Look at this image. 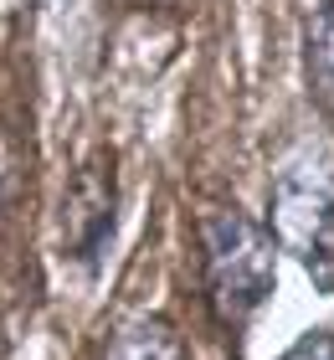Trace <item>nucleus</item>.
Masks as SVG:
<instances>
[{
	"label": "nucleus",
	"mask_w": 334,
	"mask_h": 360,
	"mask_svg": "<svg viewBox=\"0 0 334 360\" xmlns=\"http://www.w3.org/2000/svg\"><path fill=\"white\" fill-rule=\"evenodd\" d=\"M195 248H200V288H206L211 319L242 340L278 283L273 232L237 201H211L195 217Z\"/></svg>",
	"instance_id": "f257e3e1"
},
{
	"label": "nucleus",
	"mask_w": 334,
	"mask_h": 360,
	"mask_svg": "<svg viewBox=\"0 0 334 360\" xmlns=\"http://www.w3.org/2000/svg\"><path fill=\"white\" fill-rule=\"evenodd\" d=\"M267 232L319 293H334V134H304L267 186Z\"/></svg>",
	"instance_id": "f03ea898"
},
{
	"label": "nucleus",
	"mask_w": 334,
	"mask_h": 360,
	"mask_svg": "<svg viewBox=\"0 0 334 360\" xmlns=\"http://www.w3.org/2000/svg\"><path fill=\"white\" fill-rule=\"evenodd\" d=\"M113 232H119V160H113V150H93L88 160L72 165L57 195L52 242L67 268L93 273L103 263Z\"/></svg>",
	"instance_id": "7ed1b4c3"
},
{
	"label": "nucleus",
	"mask_w": 334,
	"mask_h": 360,
	"mask_svg": "<svg viewBox=\"0 0 334 360\" xmlns=\"http://www.w3.org/2000/svg\"><path fill=\"white\" fill-rule=\"evenodd\" d=\"M103 360H186V335L165 314H129L103 340Z\"/></svg>",
	"instance_id": "20e7f679"
},
{
	"label": "nucleus",
	"mask_w": 334,
	"mask_h": 360,
	"mask_svg": "<svg viewBox=\"0 0 334 360\" xmlns=\"http://www.w3.org/2000/svg\"><path fill=\"white\" fill-rule=\"evenodd\" d=\"M304 83L314 108L334 124V0L314 6L304 21Z\"/></svg>",
	"instance_id": "39448f33"
},
{
	"label": "nucleus",
	"mask_w": 334,
	"mask_h": 360,
	"mask_svg": "<svg viewBox=\"0 0 334 360\" xmlns=\"http://www.w3.org/2000/svg\"><path fill=\"white\" fill-rule=\"evenodd\" d=\"M278 360H334V330H309V335H298Z\"/></svg>",
	"instance_id": "423d86ee"
}]
</instances>
